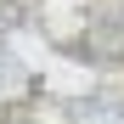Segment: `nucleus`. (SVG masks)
<instances>
[{
	"mask_svg": "<svg viewBox=\"0 0 124 124\" xmlns=\"http://www.w3.org/2000/svg\"><path fill=\"white\" fill-rule=\"evenodd\" d=\"M68 124H124V101L79 96V101H68Z\"/></svg>",
	"mask_w": 124,
	"mask_h": 124,
	"instance_id": "nucleus-1",
	"label": "nucleus"
},
{
	"mask_svg": "<svg viewBox=\"0 0 124 124\" xmlns=\"http://www.w3.org/2000/svg\"><path fill=\"white\" fill-rule=\"evenodd\" d=\"M6 85H17V56L0 45V90H6Z\"/></svg>",
	"mask_w": 124,
	"mask_h": 124,
	"instance_id": "nucleus-2",
	"label": "nucleus"
},
{
	"mask_svg": "<svg viewBox=\"0 0 124 124\" xmlns=\"http://www.w3.org/2000/svg\"><path fill=\"white\" fill-rule=\"evenodd\" d=\"M17 23H23V6H17V0H6V6H0V34L17 28Z\"/></svg>",
	"mask_w": 124,
	"mask_h": 124,
	"instance_id": "nucleus-3",
	"label": "nucleus"
}]
</instances>
